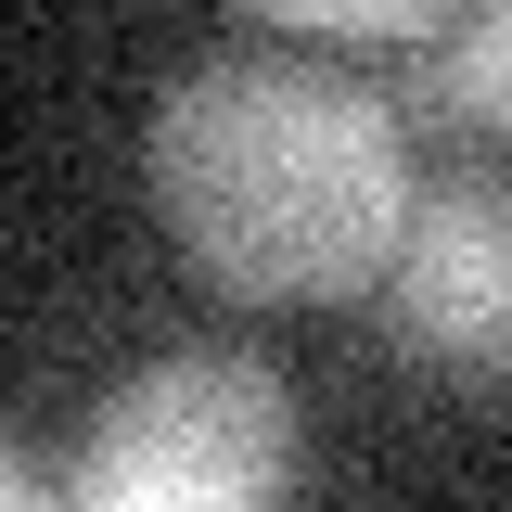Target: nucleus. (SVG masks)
<instances>
[{
    "mask_svg": "<svg viewBox=\"0 0 512 512\" xmlns=\"http://www.w3.org/2000/svg\"><path fill=\"white\" fill-rule=\"evenodd\" d=\"M141 180L167 244L256 308L372 295L410 231V141L320 64H205L154 103Z\"/></svg>",
    "mask_w": 512,
    "mask_h": 512,
    "instance_id": "1",
    "label": "nucleus"
},
{
    "mask_svg": "<svg viewBox=\"0 0 512 512\" xmlns=\"http://www.w3.org/2000/svg\"><path fill=\"white\" fill-rule=\"evenodd\" d=\"M295 487V397L231 346L154 359L103 397L90 448L64 461V500L90 512H244Z\"/></svg>",
    "mask_w": 512,
    "mask_h": 512,
    "instance_id": "2",
    "label": "nucleus"
},
{
    "mask_svg": "<svg viewBox=\"0 0 512 512\" xmlns=\"http://www.w3.org/2000/svg\"><path fill=\"white\" fill-rule=\"evenodd\" d=\"M384 320L423 372H461V384L512 372V180L410 192V231L384 256Z\"/></svg>",
    "mask_w": 512,
    "mask_h": 512,
    "instance_id": "3",
    "label": "nucleus"
},
{
    "mask_svg": "<svg viewBox=\"0 0 512 512\" xmlns=\"http://www.w3.org/2000/svg\"><path fill=\"white\" fill-rule=\"evenodd\" d=\"M410 52H423V103L512 128V0H461V26L448 39H410Z\"/></svg>",
    "mask_w": 512,
    "mask_h": 512,
    "instance_id": "4",
    "label": "nucleus"
},
{
    "mask_svg": "<svg viewBox=\"0 0 512 512\" xmlns=\"http://www.w3.org/2000/svg\"><path fill=\"white\" fill-rule=\"evenodd\" d=\"M269 26H308V39H436L448 0H244Z\"/></svg>",
    "mask_w": 512,
    "mask_h": 512,
    "instance_id": "5",
    "label": "nucleus"
}]
</instances>
